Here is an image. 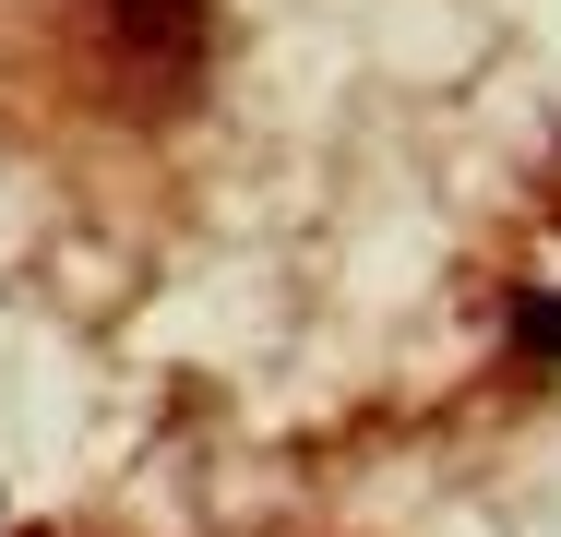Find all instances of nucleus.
I'll use <instances>...</instances> for the list:
<instances>
[{
	"label": "nucleus",
	"mask_w": 561,
	"mask_h": 537,
	"mask_svg": "<svg viewBox=\"0 0 561 537\" xmlns=\"http://www.w3.org/2000/svg\"><path fill=\"white\" fill-rule=\"evenodd\" d=\"M108 36L144 72H180V60L204 48V0H108Z\"/></svg>",
	"instance_id": "obj_1"
}]
</instances>
